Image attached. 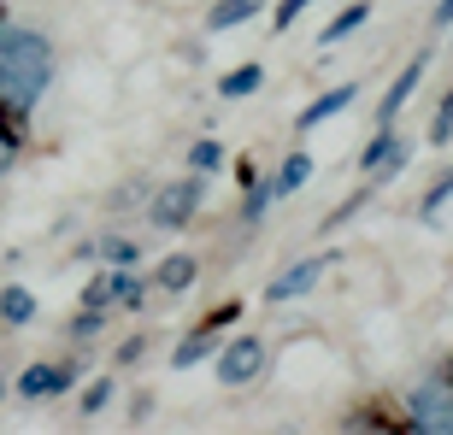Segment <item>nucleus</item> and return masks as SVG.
I'll return each instance as SVG.
<instances>
[{"instance_id":"7","label":"nucleus","mask_w":453,"mask_h":435,"mask_svg":"<svg viewBox=\"0 0 453 435\" xmlns=\"http://www.w3.org/2000/svg\"><path fill=\"white\" fill-rule=\"evenodd\" d=\"M424 71H430V53H418V59H406V65H401V77L388 83V95L377 101V124H395V112H401V106L412 101V95H418Z\"/></svg>"},{"instance_id":"12","label":"nucleus","mask_w":453,"mask_h":435,"mask_svg":"<svg viewBox=\"0 0 453 435\" xmlns=\"http://www.w3.org/2000/svg\"><path fill=\"white\" fill-rule=\"evenodd\" d=\"M259 88H265V65H259V59H248V65H235V71L219 77L224 101H248V95H259Z\"/></svg>"},{"instance_id":"6","label":"nucleus","mask_w":453,"mask_h":435,"mask_svg":"<svg viewBox=\"0 0 453 435\" xmlns=\"http://www.w3.org/2000/svg\"><path fill=\"white\" fill-rule=\"evenodd\" d=\"M71 383H77V359H65V365H30V370H18V401H48V394H65Z\"/></svg>"},{"instance_id":"3","label":"nucleus","mask_w":453,"mask_h":435,"mask_svg":"<svg viewBox=\"0 0 453 435\" xmlns=\"http://www.w3.org/2000/svg\"><path fill=\"white\" fill-rule=\"evenodd\" d=\"M406 418L418 430H448L453 435V377H430L406 394Z\"/></svg>"},{"instance_id":"27","label":"nucleus","mask_w":453,"mask_h":435,"mask_svg":"<svg viewBox=\"0 0 453 435\" xmlns=\"http://www.w3.org/2000/svg\"><path fill=\"white\" fill-rule=\"evenodd\" d=\"M106 401H112V377H101V383H88V388H83V412H88V418H95Z\"/></svg>"},{"instance_id":"14","label":"nucleus","mask_w":453,"mask_h":435,"mask_svg":"<svg viewBox=\"0 0 453 435\" xmlns=\"http://www.w3.org/2000/svg\"><path fill=\"white\" fill-rule=\"evenodd\" d=\"M306 183H312V153H288L283 165H277V177H271L277 195H301Z\"/></svg>"},{"instance_id":"30","label":"nucleus","mask_w":453,"mask_h":435,"mask_svg":"<svg viewBox=\"0 0 453 435\" xmlns=\"http://www.w3.org/2000/svg\"><path fill=\"white\" fill-rule=\"evenodd\" d=\"M135 359H142V335H135V341H124V347H118V365H135Z\"/></svg>"},{"instance_id":"22","label":"nucleus","mask_w":453,"mask_h":435,"mask_svg":"<svg viewBox=\"0 0 453 435\" xmlns=\"http://www.w3.org/2000/svg\"><path fill=\"white\" fill-rule=\"evenodd\" d=\"M219 165H224V141H212V135H206V141H195V148H188V171H206V177H212Z\"/></svg>"},{"instance_id":"21","label":"nucleus","mask_w":453,"mask_h":435,"mask_svg":"<svg viewBox=\"0 0 453 435\" xmlns=\"http://www.w3.org/2000/svg\"><path fill=\"white\" fill-rule=\"evenodd\" d=\"M395 141H401V135H395V130L383 124V130H377V135L365 141V148H359V171H377V165L388 159V148H395Z\"/></svg>"},{"instance_id":"16","label":"nucleus","mask_w":453,"mask_h":435,"mask_svg":"<svg viewBox=\"0 0 453 435\" xmlns=\"http://www.w3.org/2000/svg\"><path fill=\"white\" fill-rule=\"evenodd\" d=\"M24 141H30V112H24V106H12V101H0V148L18 153Z\"/></svg>"},{"instance_id":"11","label":"nucleus","mask_w":453,"mask_h":435,"mask_svg":"<svg viewBox=\"0 0 453 435\" xmlns=\"http://www.w3.org/2000/svg\"><path fill=\"white\" fill-rule=\"evenodd\" d=\"M259 12H265V0H219V6H206V30L224 35V30H235V24H248Z\"/></svg>"},{"instance_id":"4","label":"nucleus","mask_w":453,"mask_h":435,"mask_svg":"<svg viewBox=\"0 0 453 435\" xmlns=\"http://www.w3.org/2000/svg\"><path fill=\"white\" fill-rule=\"evenodd\" d=\"M212 359H219V383L224 388H248L253 377L265 370V341L248 330V335H235V341H224Z\"/></svg>"},{"instance_id":"5","label":"nucleus","mask_w":453,"mask_h":435,"mask_svg":"<svg viewBox=\"0 0 453 435\" xmlns=\"http://www.w3.org/2000/svg\"><path fill=\"white\" fill-rule=\"evenodd\" d=\"M336 265V253H312V259H301V265H288L277 283H265V301L271 306H288V301H301V294H312L319 288V277Z\"/></svg>"},{"instance_id":"26","label":"nucleus","mask_w":453,"mask_h":435,"mask_svg":"<svg viewBox=\"0 0 453 435\" xmlns=\"http://www.w3.org/2000/svg\"><path fill=\"white\" fill-rule=\"evenodd\" d=\"M142 294H148L142 277H135L130 265H118V306H142Z\"/></svg>"},{"instance_id":"18","label":"nucleus","mask_w":453,"mask_h":435,"mask_svg":"<svg viewBox=\"0 0 453 435\" xmlns=\"http://www.w3.org/2000/svg\"><path fill=\"white\" fill-rule=\"evenodd\" d=\"M271 201H277V188L253 177V183H248V195H242V218H248V224H259V218L271 212Z\"/></svg>"},{"instance_id":"31","label":"nucleus","mask_w":453,"mask_h":435,"mask_svg":"<svg viewBox=\"0 0 453 435\" xmlns=\"http://www.w3.org/2000/svg\"><path fill=\"white\" fill-rule=\"evenodd\" d=\"M436 30H453V0H436Z\"/></svg>"},{"instance_id":"24","label":"nucleus","mask_w":453,"mask_h":435,"mask_svg":"<svg viewBox=\"0 0 453 435\" xmlns=\"http://www.w3.org/2000/svg\"><path fill=\"white\" fill-rule=\"evenodd\" d=\"M106 318H112V312H101V306H83V312H77L65 330L77 335V341H88V335H101V330H106Z\"/></svg>"},{"instance_id":"13","label":"nucleus","mask_w":453,"mask_h":435,"mask_svg":"<svg viewBox=\"0 0 453 435\" xmlns=\"http://www.w3.org/2000/svg\"><path fill=\"white\" fill-rule=\"evenodd\" d=\"M365 18H371V0H353V6H342V12L319 30V48H336V42H348L353 30H365Z\"/></svg>"},{"instance_id":"17","label":"nucleus","mask_w":453,"mask_h":435,"mask_svg":"<svg viewBox=\"0 0 453 435\" xmlns=\"http://www.w3.org/2000/svg\"><path fill=\"white\" fill-rule=\"evenodd\" d=\"M371 195H377V177H365V183L353 188V195H348V201L336 206V212L324 218V235H330V230H342V224H348V218H359V212H365V206H371Z\"/></svg>"},{"instance_id":"20","label":"nucleus","mask_w":453,"mask_h":435,"mask_svg":"<svg viewBox=\"0 0 453 435\" xmlns=\"http://www.w3.org/2000/svg\"><path fill=\"white\" fill-rule=\"evenodd\" d=\"M83 306H101V312H112V306H118V271H101V277L83 288Z\"/></svg>"},{"instance_id":"23","label":"nucleus","mask_w":453,"mask_h":435,"mask_svg":"<svg viewBox=\"0 0 453 435\" xmlns=\"http://www.w3.org/2000/svg\"><path fill=\"white\" fill-rule=\"evenodd\" d=\"M448 141H453V88L441 95L436 118H430V148H448Z\"/></svg>"},{"instance_id":"15","label":"nucleus","mask_w":453,"mask_h":435,"mask_svg":"<svg viewBox=\"0 0 453 435\" xmlns=\"http://www.w3.org/2000/svg\"><path fill=\"white\" fill-rule=\"evenodd\" d=\"M0 318L12 324V330H24V324L35 318V294L24 283H6V288H0Z\"/></svg>"},{"instance_id":"29","label":"nucleus","mask_w":453,"mask_h":435,"mask_svg":"<svg viewBox=\"0 0 453 435\" xmlns=\"http://www.w3.org/2000/svg\"><path fill=\"white\" fill-rule=\"evenodd\" d=\"M101 259H106V265H135V248H130V241H112V235H106V241H101Z\"/></svg>"},{"instance_id":"8","label":"nucleus","mask_w":453,"mask_h":435,"mask_svg":"<svg viewBox=\"0 0 453 435\" xmlns=\"http://www.w3.org/2000/svg\"><path fill=\"white\" fill-rule=\"evenodd\" d=\"M219 353V330H206V324H195V330L171 347V370H195V365H206Z\"/></svg>"},{"instance_id":"1","label":"nucleus","mask_w":453,"mask_h":435,"mask_svg":"<svg viewBox=\"0 0 453 435\" xmlns=\"http://www.w3.org/2000/svg\"><path fill=\"white\" fill-rule=\"evenodd\" d=\"M53 77V59H24V53H0V101H12L30 112L42 101V88Z\"/></svg>"},{"instance_id":"19","label":"nucleus","mask_w":453,"mask_h":435,"mask_svg":"<svg viewBox=\"0 0 453 435\" xmlns=\"http://www.w3.org/2000/svg\"><path fill=\"white\" fill-rule=\"evenodd\" d=\"M448 201H453V171H441L436 183H430V195L418 201V218H424V224H436V212H441Z\"/></svg>"},{"instance_id":"9","label":"nucleus","mask_w":453,"mask_h":435,"mask_svg":"<svg viewBox=\"0 0 453 435\" xmlns=\"http://www.w3.org/2000/svg\"><path fill=\"white\" fill-rule=\"evenodd\" d=\"M353 95H359V88H353V83H342V88H324L319 101H306V106H301V135H306V130H319V124H330L336 112H348V106H353Z\"/></svg>"},{"instance_id":"25","label":"nucleus","mask_w":453,"mask_h":435,"mask_svg":"<svg viewBox=\"0 0 453 435\" xmlns=\"http://www.w3.org/2000/svg\"><path fill=\"white\" fill-rule=\"evenodd\" d=\"M306 6H312V0H277V6H271V30H277V35L295 30V18H301Z\"/></svg>"},{"instance_id":"10","label":"nucleus","mask_w":453,"mask_h":435,"mask_svg":"<svg viewBox=\"0 0 453 435\" xmlns=\"http://www.w3.org/2000/svg\"><path fill=\"white\" fill-rule=\"evenodd\" d=\"M195 277H201L195 253H165V259H159V277H153V283L165 288V294H188V288H195Z\"/></svg>"},{"instance_id":"2","label":"nucleus","mask_w":453,"mask_h":435,"mask_svg":"<svg viewBox=\"0 0 453 435\" xmlns=\"http://www.w3.org/2000/svg\"><path fill=\"white\" fill-rule=\"evenodd\" d=\"M201 201H206V171H188L183 183H165L159 188V195H153V224H159V230H183L188 218L201 212Z\"/></svg>"},{"instance_id":"28","label":"nucleus","mask_w":453,"mask_h":435,"mask_svg":"<svg viewBox=\"0 0 453 435\" xmlns=\"http://www.w3.org/2000/svg\"><path fill=\"white\" fill-rule=\"evenodd\" d=\"M235 318H242V301H224V306H212V312H206L201 324H206V330H230Z\"/></svg>"}]
</instances>
